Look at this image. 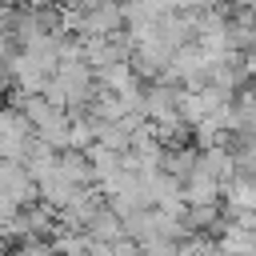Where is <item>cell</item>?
Listing matches in <instances>:
<instances>
[{"label":"cell","instance_id":"1","mask_svg":"<svg viewBox=\"0 0 256 256\" xmlns=\"http://www.w3.org/2000/svg\"><path fill=\"white\" fill-rule=\"evenodd\" d=\"M220 192H224V180H216L212 172L196 168L188 180H184V200L188 204H220Z\"/></svg>","mask_w":256,"mask_h":256},{"label":"cell","instance_id":"2","mask_svg":"<svg viewBox=\"0 0 256 256\" xmlns=\"http://www.w3.org/2000/svg\"><path fill=\"white\" fill-rule=\"evenodd\" d=\"M0 192H4L8 200H16V204H28V200L36 196V184H32V176L20 172L16 164H0Z\"/></svg>","mask_w":256,"mask_h":256},{"label":"cell","instance_id":"7","mask_svg":"<svg viewBox=\"0 0 256 256\" xmlns=\"http://www.w3.org/2000/svg\"><path fill=\"white\" fill-rule=\"evenodd\" d=\"M12 256H56V248L52 244H40V240H24Z\"/></svg>","mask_w":256,"mask_h":256},{"label":"cell","instance_id":"4","mask_svg":"<svg viewBox=\"0 0 256 256\" xmlns=\"http://www.w3.org/2000/svg\"><path fill=\"white\" fill-rule=\"evenodd\" d=\"M224 200H228L232 216H240V212H256V180L244 176V180L224 184Z\"/></svg>","mask_w":256,"mask_h":256},{"label":"cell","instance_id":"8","mask_svg":"<svg viewBox=\"0 0 256 256\" xmlns=\"http://www.w3.org/2000/svg\"><path fill=\"white\" fill-rule=\"evenodd\" d=\"M112 256H140V244L124 236V240H116V244H112Z\"/></svg>","mask_w":256,"mask_h":256},{"label":"cell","instance_id":"5","mask_svg":"<svg viewBox=\"0 0 256 256\" xmlns=\"http://www.w3.org/2000/svg\"><path fill=\"white\" fill-rule=\"evenodd\" d=\"M56 168H60V176H68V180H72V184H80V188L96 180V168H92V160H88V156H76V152H72V156H64Z\"/></svg>","mask_w":256,"mask_h":256},{"label":"cell","instance_id":"3","mask_svg":"<svg viewBox=\"0 0 256 256\" xmlns=\"http://www.w3.org/2000/svg\"><path fill=\"white\" fill-rule=\"evenodd\" d=\"M92 240H104V244H116V240H124V216L116 212V208H100L92 220H88V228H84Z\"/></svg>","mask_w":256,"mask_h":256},{"label":"cell","instance_id":"6","mask_svg":"<svg viewBox=\"0 0 256 256\" xmlns=\"http://www.w3.org/2000/svg\"><path fill=\"white\" fill-rule=\"evenodd\" d=\"M200 168H204V172H212L216 180H224V184H228V176H232V168H236V164H232V156H228V152L208 148V152L200 156Z\"/></svg>","mask_w":256,"mask_h":256}]
</instances>
